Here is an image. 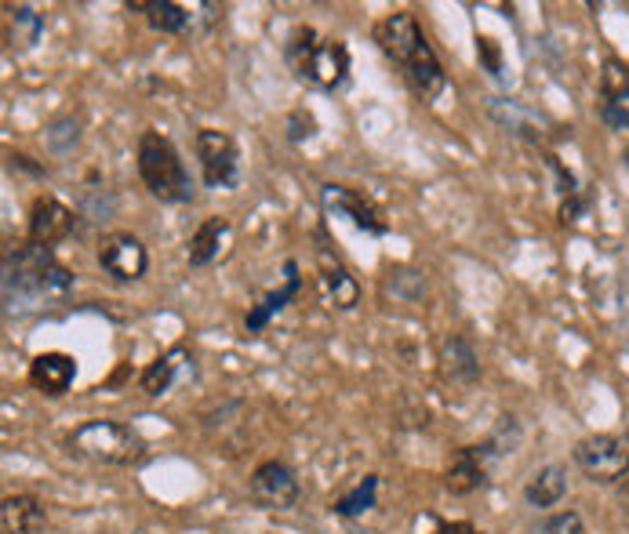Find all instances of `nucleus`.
I'll return each mask as SVG.
<instances>
[{"label": "nucleus", "instance_id": "f257e3e1", "mask_svg": "<svg viewBox=\"0 0 629 534\" xmlns=\"http://www.w3.org/2000/svg\"><path fill=\"white\" fill-rule=\"evenodd\" d=\"M73 273L66 269L51 248H37L26 240L22 248L4 251V306L8 317L37 309L40 303L62 298L73 291Z\"/></svg>", "mask_w": 629, "mask_h": 534}, {"label": "nucleus", "instance_id": "f03ea898", "mask_svg": "<svg viewBox=\"0 0 629 534\" xmlns=\"http://www.w3.org/2000/svg\"><path fill=\"white\" fill-rule=\"evenodd\" d=\"M375 44L390 62L401 66L407 85H412L422 99H430V102L441 99L444 88H448L444 66H441V59H436V51L430 48V40H426V33H422V26L412 11H390L386 19H379L375 22Z\"/></svg>", "mask_w": 629, "mask_h": 534}, {"label": "nucleus", "instance_id": "7ed1b4c3", "mask_svg": "<svg viewBox=\"0 0 629 534\" xmlns=\"http://www.w3.org/2000/svg\"><path fill=\"white\" fill-rule=\"evenodd\" d=\"M284 62H288L292 77L298 85H306L313 91H342L350 85V48L346 40L338 37H321L313 26H295V30L284 37Z\"/></svg>", "mask_w": 629, "mask_h": 534}, {"label": "nucleus", "instance_id": "20e7f679", "mask_svg": "<svg viewBox=\"0 0 629 534\" xmlns=\"http://www.w3.org/2000/svg\"><path fill=\"white\" fill-rule=\"evenodd\" d=\"M135 168L146 186V194L160 204H189L197 197V182L189 175L186 160L168 135L142 131L139 146H135Z\"/></svg>", "mask_w": 629, "mask_h": 534}, {"label": "nucleus", "instance_id": "39448f33", "mask_svg": "<svg viewBox=\"0 0 629 534\" xmlns=\"http://www.w3.org/2000/svg\"><path fill=\"white\" fill-rule=\"evenodd\" d=\"M66 447H70V455L95 465H109V469H135V465L146 462V441L117 418L80 422L66 436Z\"/></svg>", "mask_w": 629, "mask_h": 534}, {"label": "nucleus", "instance_id": "423d86ee", "mask_svg": "<svg viewBox=\"0 0 629 534\" xmlns=\"http://www.w3.org/2000/svg\"><path fill=\"white\" fill-rule=\"evenodd\" d=\"M194 154L208 189H237L240 182V149L237 139L223 128H197Z\"/></svg>", "mask_w": 629, "mask_h": 534}, {"label": "nucleus", "instance_id": "0eeeda50", "mask_svg": "<svg viewBox=\"0 0 629 534\" xmlns=\"http://www.w3.org/2000/svg\"><path fill=\"white\" fill-rule=\"evenodd\" d=\"M576 465L593 484H619L629 476V441L619 433H593L576 444Z\"/></svg>", "mask_w": 629, "mask_h": 534}, {"label": "nucleus", "instance_id": "6e6552de", "mask_svg": "<svg viewBox=\"0 0 629 534\" xmlns=\"http://www.w3.org/2000/svg\"><path fill=\"white\" fill-rule=\"evenodd\" d=\"M321 208L327 218H342V222H350L353 229L367 233V237H386L390 233V222L382 208L372 200L357 194V189L342 186V182H324L321 186Z\"/></svg>", "mask_w": 629, "mask_h": 534}, {"label": "nucleus", "instance_id": "1a4fd4ad", "mask_svg": "<svg viewBox=\"0 0 629 534\" xmlns=\"http://www.w3.org/2000/svg\"><path fill=\"white\" fill-rule=\"evenodd\" d=\"M488 109V120L495 125L499 131H505L510 139H521L528 146H546L553 135V120L539 113V109L524 106L521 99H510V95H491L484 102Z\"/></svg>", "mask_w": 629, "mask_h": 534}, {"label": "nucleus", "instance_id": "9d476101", "mask_svg": "<svg viewBox=\"0 0 629 534\" xmlns=\"http://www.w3.org/2000/svg\"><path fill=\"white\" fill-rule=\"evenodd\" d=\"M317 287L327 309L353 313L361 306V280L353 277L350 266L332 251V244L324 237V226L317 229Z\"/></svg>", "mask_w": 629, "mask_h": 534}, {"label": "nucleus", "instance_id": "9b49d317", "mask_svg": "<svg viewBox=\"0 0 629 534\" xmlns=\"http://www.w3.org/2000/svg\"><path fill=\"white\" fill-rule=\"evenodd\" d=\"M95 258H99V269L106 273L109 280L117 284H135L146 277L149 269V251L146 244L135 237V233H106V237L99 240V251H95Z\"/></svg>", "mask_w": 629, "mask_h": 534}, {"label": "nucleus", "instance_id": "f8f14e48", "mask_svg": "<svg viewBox=\"0 0 629 534\" xmlns=\"http://www.w3.org/2000/svg\"><path fill=\"white\" fill-rule=\"evenodd\" d=\"M495 465H499V458H495V451L488 447V441L459 447L455 455H451L448 469H444V491H448V495L466 498V495H473V491H481V487L491 484Z\"/></svg>", "mask_w": 629, "mask_h": 534}, {"label": "nucleus", "instance_id": "ddd939ff", "mask_svg": "<svg viewBox=\"0 0 629 534\" xmlns=\"http://www.w3.org/2000/svg\"><path fill=\"white\" fill-rule=\"evenodd\" d=\"M248 495H252L255 505H263V510L281 513V510H295L298 498H303V487H298V476L288 462L269 458L252 473Z\"/></svg>", "mask_w": 629, "mask_h": 534}, {"label": "nucleus", "instance_id": "4468645a", "mask_svg": "<svg viewBox=\"0 0 629 534\" xmlns=\"http://www.w3.org/2000/svg\"><path fill=\"white\" fill-rule=\"evenodd\" d=\"M77 229V211L66 208L59 197H37L30 204V215H26V237L37 248H55V244H62L66 237H73Z\"/></svg>", "mask_w": 629, "mask_h": 534}, {"label": "nucleus", "instance_id": "2eb2a0df", "mask_svg": "<svg viewBox=\"0 0 629 534\" xmlns=\"http://www.w3.org/2000/svg\"><path fill=\"white\" fill-rule=\"evenodd\" d=\"M600 120L611 131H629V62L608 59L600 70Z\"/></svg>", "mask_w": 629, "mask_h": 534}, {"label": "nucleus", "instance_id": "dca6fc26", "mask_svg": "<svg viewBox=\"0 0 629 534\" xmlns=\"http://www.w3.org/2000/svg\"><path fill=\"white\" fill-rule=\"evenodd\" d=\"M298 291H303V269H298L295 258H288V263H284V280H281V287L266 291V295L258 298V303L248 309V317H244V332H248V335L266 332L269 320L281 317V313L288 309L295 298H298Z\"/></svg>", "mask_w": 629, "mask_h": 534}, {"label": "nucleus", "instance_id": "f3484780", "mask_svg": "<svg viewBox=\"0 0 629 534\" xmlns=\"http://www.w3.org/2000/svg\"><path fill=\"white\" fill-rule=\"evenodd\" d=\"M77 378V360L70 353L62 349H48V353H37L30 360V386L45 396H66Z\"/></svg>", "mask_w": 629, "mask_h": 534}, {"label": "nucleus", "instance_id": "a211bd4d", "mask_svg": "<svg viewBox=\"0 0 629 534\" xmlns=\"http://www.w3.org/2000/svg\"><path fill=\"white\" fill-rule=\"evenodd\" d=\"M229 244V218L226 215H212L204 218V222L194 229V237H189V248H186V258L194 269H204L218 263V255L226 251Z\"/></svg>", "mask_w": 629, "mask_h": 534}, {"label": "nucleus", "instance_id": "6ab92c4d", "mask_svg": "<svg viewBox=\"0 0 629 534\" xmlns=\"http://www.w3.org/2000/svg\"><path fill=\"white\" fill-rule=\"evenodd\" d=\"M441 364H444V375L459 386H473L481 382V353L466 338V335H448L441 342Z\"/></svg>", "mask_w": 629, "mask_h": 534}, {"label": "nucleus", "instance_id": "aec40b11", "mask_svg": "<svg viewBox=\"0 0 629 534\" xmlns=\"http://www.w3.org/2000/svg\"><path fill=\"white\" fill-rule=\"evenodd\" d=\"M0 524L4 534H40L48 527V510L33 495H8L0 505Z\"/></svg>", "mask_w": 629, "mask_h": 534}, {"label": "nucleus", "instance_id": "412c9836", "mask_svg": "<svg viewBox=\"0 0 629 534\" xmlns=\"http://www.w3.org/2000/svg\"><path fill=\"white\" fill-rule=\"evenodd\" d=\"M128 11H139V16H146L149 30L168 33V37L186 33L197 19L186 4H175V0H131Z\"/></svg>", "mask_w": 629, "mask_h": 534}, {"label": "nucleus", "instance_id": "4be33fe9", "mask_svg": "<svg viewBox=\"0 0 629 534\" xmlns=\"http://www.w3.org/2000/svg\"><path fill=\"white\" fill-rule=\"evenodd\" d=\"M568 498V469L564 465H542V469L531 473V481L524 484V502L535 505V510H553Z\"/></svg>", "mask_w": 629, "mask_h": 534}, {"label": "nucleus", "instance_id": "5701e85b", "mask_svg": "<svg viewBox=\"0 0 629 534\" xmlns=\"http://www.w3.org/2000/svg\"><path fill=\"white\" fill-rule=\"evenodd\" d=\"M8 44L11 51H33L45 37V16L30 4H8Z\"/></svg>", "mask_w": 629, "mask_h": 534}, {"label": "nucleus", "instance_id": "b1692460", "mask_svg": "<svg viewBox=\"0 0 629 534\" xmlns=\"http://www.w3.org/2000/svg\"><path fill=\"white\" fill-rule=\"evenodd\" d=\"M186 356H189L186 346H171L168 353H160L157 360L149 364L146 372L139 375V389H142L146 396H164V393L175 386V378H179Z\"/></svg>", "mask_w": 629, "mask_h": 534}, {"label": "nucleus", "instance_id": "393cba45", "mask_svg": "<svg viewBox=\"0 0 629 534\" xmlns=\"http://www.w3.org/2000/svg\"><path fill=\"white\" fill-rule=\"evenodd\" d=\"M386 291L404 306H419L422 298L430 295V284H426V273L415 269V266H390L386 269Z\"/></svg>", "mask_w": 629, "mask_h": 534}, {"label": "nucleus", "instance_id": "a878e982", "mask_svg": "<svg viewBox=\"0 0 629 534\" xmlns=\"http://www.w3.org/2000/svg\"><path fill=\"white\" fill-rule=\"evenodd\" d=\"M375 502H379V476L367 473V476H361V481L346 491V495L335 498L332 510H335V516H342V520H357V516H364V513H372Z\"/></svg>", "mask_w": 629, "mask_h": 534}, {"label": "nucleus", "instance_id": "bb28decb", "mask_svg": "<svg viewBox=\"0 0 629 534\" xmlns=\"http://www.w3.org/2000/svg\"><path fill=\"white\" fill-rule=\"evenodd\" d=\"M45 146L51 157H70L73 149L80 146V120L77 117H55L51 125L45 128Z\"/></svg>", "mask_w": 629, "mask_h": 534}, {"label": "nucleus", "instance_id": "cd10ccee", "mask_svg": "<svg viewBox=\"0 0 629 534\" xmlns=\"http://www.w3.org/2000/svg\"><path fill=\"white\" fill-rule=\"evenodd\" d=\"M114 211H117V200L106 186H85V194H80V215L99 222V218H109Z\"/></svg>", "mask_w": 629, "mask_h": 534}, {"label": "nucleus", "instance_id": "c85d7f7f", "mask_svg": "<svg viewBox=\"0 0 629 534\" xmlns=\"http://www.w3.org/2000/svg\"><path fill=\"white\" fill-rule=\"evenodd\" d=\"M546 168H550V175H553V189H557V197H560V200H568V197L582 194V186H579L576 171H571L568 164L560 160L557 154H546Z\"/></svg>", "mask_w": 629, "mask_h": 534}, {"label": "nucleus", "instance_id": "c756f323", "mask_svg": "<svg viewBox=\"0 0 629 534\" xmlns=\"http://www.w3.org/2000/svg\"><path fill=\"white\" fill-rule=\"evenodd\" d=\"M531 534H586V524H582V516L576 510H564V513L546 516Z\"/></svg>", "mask_w": 629, "mask_h": 534}, {"label": "nucleus", "instance_id": "7c9ffc66", "mask_svg": "<svg viewBox=\"0 0 629 534\" xmlns=\"http://www.w3.org/2000/svg\"><path fill=\"white\" fill-rule=\"evenodd\" d=\"M476 59H481L484 73L491 80H505V62H502V48L491 37H476Z\"/></svg>", "mask_w": 629, "mask_h": 534}, {"label": "nucleus", "instance_id": "2f4dec72", "mask_svg": "<svg viewBox=\"0 0 629 534\" xmlns=\"http://www.w3.org/2000/svg\"><path fill=\"white\" fill-rule=\"evenodd\" d=\"M288 142H306V139H313V135H317V120H313V113L309 109H292L288 113Z\"/></svg>", "mask_w": 629, "mask_h": 534}, {"label": "nucleus", "instance_id": "473e14b6", "mask_svg": "<svg viewBox=\"0 0 629 534\" xmlns=\"http://www.w3.org/2000/svg\"><path fill=\"white\" fill-rule=\"evenodd\" d=\"M586 211H590V197H586V194L560 200V226H576L579 218H586Z\"/></svg>", "mask_w": 629, "mask_h": 534}, {"label": "nucleus", "instance_id": "72a5a7b5", "mask_svg": "<svg viewBox=\"0 0 629 534\" xmlns=\"http://www.w3.org/2000/svg\"><path fill=\"white\" fill-rule=\"evenodd\" d=\"M8 168L11 171H22V175H33V178H45L48 175L45 168H40V164H33L26 154H8Z\"/></svg>", "mask_w": 629, "mask_h": 534}, {"label": "nucleus", "instance_id": "f704fd0d", "mask_svg": "<svg viewBox=\"0 0 629 534\" xmlns=\"http://www.w3.org/2000/svg\"><path fill=\"white\" fill-rule=\"evenodd\" d=\"M433 534H481V531H476L470 520H451V524H436Z\"/></svg>", "mask_w": 629, "mask_h": 534}, {"label": "nucleus", "instance_id": "c9c22d12", "mask_svg": "<svg viewBox=\"0 0 629 534\" xmlns=\"http://www.w3.org/2000/svg\"><path fill=\"white\" fill-rule=\"evenodd\" d=\"M622 164H626V168H629V149H626V154H622Z\"/></svg>", "mask_w": 629, "mask_h": 534}]
</instances>
